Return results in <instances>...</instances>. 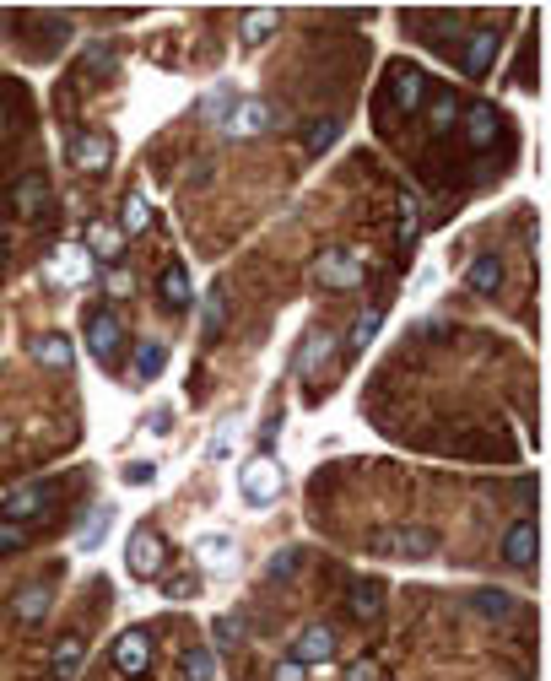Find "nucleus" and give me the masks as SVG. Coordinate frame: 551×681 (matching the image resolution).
<instances>
[{
  "mask_svg": "<svg viewBox=\"0 0 551 681\" xmlns=\"http://www.w3.org/2000/svg\"><path fill=\"white\" fill-rule=\"evenodd\" d=\"M368 552L379 557H400V563H427V557L438 552V536L422 525H384L368 536Z\"/></svg>",
  "mask_w": 551,
  "mask_h": 681,
  "instance_id": "f257e3e1",
  "label": "nucleus"
},
{
  "mask_svg": "<svg viewBox=\"0 0 551 681\" xmlns=\"http://www.w3.org/2000/svg\"><path fill=\"white\" fill-rule=\"evenodd\" d=\"M281 487H287V476H281V465L276 460H244V471H238V492L254 503V509H265V503H276L281 498Z\"/></svg>",
  "mask_w": 551,
  "mask_h": 681,
  "instance_id": "f03ea898",
  "label": "nucleus"
},
{
  "mask_svg": "<svg viewBox=\"0 0 551 681\" xmlns=\"http://www.w3.org/2000/svg\"><path fill=\"white\" fill-rule=\"evenodd\" d=\"M125 568L136 573V579H157V573L168 568V541L157 536L152 525H141L136 536L125 541Z\"/></svg>",
  "mask_w": 551,
  "mask_h": 681,
  "instance_id": "7ed1b4c3",
  "label": "nucleus"
},
{
  "mask_svg": "<svg viewBox=\"0 0 551 681\" xmlns=\"http://www.w3.org/2000/svg\"><path fill=\"white\" fill-rule=\"evenodd\" d=\"M271 125H276V114H271V103H265V98H238L233 109L222 114V130L233 141H254V136H265Z\"/></svg>",
  "mask_w": 551,
  "mask_h": 681,
  "instance_id": "20e7f679",
  "label": "nucleus"
},
{
  "mask_svg": "<svg viewBox=\"0 0 551 681\" xmlns=\"http://www.w3.org/2000/svg\"><path fill=\"white\" fill-rule=\"evenodd\" d=\"M60 498V487L55 482H33V487H17L6 503H0V519H11V525H22V519H33V514H44L49 503Z\"/></svg>",
  "mask_w": 551,
  "mask_h": 681,
  "instance_id": "39448f33",
  "label": "nucleus"
},
{
  "mask_svg": "<svg viewBox=\"0 0 551 681\" xmlns=\"http://www.w3.org/2000/svg\"><path fill=\"white\" fill-rule=\"evenodd\" d=\"M71 163L82 173H103L114 163V136L109 130H82V136H71Z\"/></svg>",
  "mask_w": 551,
  "mask_h": 681,
  "instance_id": "423d86ee",
  "label": "nucleus"
},
{
  "mask_svg": "<svg viewBox=\"0 0 551 681\" xmlns=\"http://www.w3.org/2000/svg\"><path fill=\"white\" fill-rule=\"evenodd\" d=\"M503 557L514 568H535V557H541V525L535 519H514L503 530Z\"/></svg>",
  "mask_w": 551,
  "mask_h": 681,
  "instance_id": "0eeeda50",
  "label": "nucleus"
},
{
  "mask_svg": "<svg viewBox=\"0 0 551 681\" xmlns=\"http://www.w3.org/2000/svg\"><path fill=\"white\" fill-rule=\"evenodd\" d=\"M119 336H125L119 314H114V309H92V319H87V346H92V357H98V363H114V357H119Z\"/></svg>",
  "mask_w": 551,
  "mask_h": 681,
  "instance_id": "6e6552de",
  "label": "nucleus"
},
{
  "mask_svg": "<svg viewBox=\"0 0 551 681\" xmlns=\"http://www.w3.org/2000/svg\"><path fill=\"white\" fill-rule=\"evenodd\" d=\"M146 665H152V644H146L141 627L119 633V638H114V671H119V676H146Z\"/></svg>",
  "mask_w": 551,
  "mask_h": 681,
  "instance_id": "1a4fd4ad",
  "label": "nucleus"
},
{
  "mask_svg": "<svg viewBox=\"0 0 551 681\" xmlns=\"http://www.w3.org/2000/svg\"><path fill=\"white\" fill-rule=\"evenodd\" d=\"M389 98H395L400 114H416V103H422V71L416 65H389Z\"/></svg>",
  "mask_w": 551,
  "mask_h": 681,
  "instance_id": "9d476101",
  "label": "nucleus"
},
{
  "mask_svg": "<svg viewBox=\"0 0 551 681\" xmlns=\"http://www.w3.org/2000/svg\"><path fill=\"white\" fill-rule=\"evenodd\" d=\"M330 654H335V633L325 622L303 627V633L292 638V660H298V665H319V660H330Z\"/></svg>",
  "mask_w": 551,
  "mask_h": 681,
  "instance_id": "9b49d317",
  "label": "nucleus"
},
{
  "mask_svg": "<svg viewBox=\"0 0 551 681\" xmlns=\"http://www.w3.org/2000/svg\"><path fill=\"white\" fill-rule=\"evenodd\" d=\"M314 276H319L325 287H357V282H362V265L346 260L341 249H325V255L314 260Z\"/></svg>",
  "mask_w": 551,
  "mask_h": 681,
  "instance_id": "f8f14e48",
  "label": "nucleus"
},
{
  "mask_svg": "<svg viewBox=\"0 0 551 681\" xmlns=\"http://www.w3.org/2000/svg\"><path fill=\"white\" fill-rule=\"evenodd\" d=\"M465 130H470V146L487 152V146H497V136H503V114H497L492 103H476V109L465 114Z\"/></svg>",
  "mask_w": 551,
  "mask_h": 681,
  "instance_id": "ddd939ff",
  "label": "nucleus"
},
{
  "mask_svg": "<svg viewBox=\"0 0 551 681\" xmlns=\"http://www.w3.org/2000/svg\"><path fill=\"white\" fill-rule=\"evenodd\" d=\"M44 200H49L44 173H22L17 190H11V206H17V217H38V211H44Z\"/></svg>",
  "mask_w": 551,
  "mask_h": 681,
  "instance_id": "4468645a",
  "label": "nucleus"
},
{
  "mask_svg": "<svg viewBox=\"0 0 551 681\" xmlns=\"http://www.w3.org/2000/svg\"><path fill=\"white\" fill-rule=\"evenodd\" d=\"M82 660H87V638L65 633L55 644V681H76V676H82Z\"/></svg>",
  "mask_w": 551,
  "mask_h": 681,
  "instance_id": "2eb2a0df",
  "label": "nucleus"
},
{
  "mask_svg": "<svg viewBox=\"0 0 551 681\" xmlns=\"http://www.w3.org/2000/svg\"><path fill=\"white\" fill-rule=\"evenodd\" d=\"M352 617L357 622H379L384 617V584L379 579H357L352 584Z\"/></svg>",
  "mask_w": 551,
  "mask_h": 681,
  "instance_id": "dca6fc26",
  "label": "nucleus"
},
{
  "mask_svg": "<svg viewBox=\"0 0 551 681\" xmlns=\"http://www.w3.org/2000/svg\"><path fill=\"white\" fill-rule=\"evenodd\" d=\"M157 292H163L168 309H184V303H190V271H184L179 260H168L163 271H157Z\"/></svg>",
  "mask_w": 551,
  "mask_h": 681,
  "instance_id": "f3484780",
  "label": "nucleus"
},
{
  "mask_svg": "<svg viewBox=\"0 0 551 681\" xmlns=\"http://www.w3.org/2000/svg\"><path fill=\"white\" fill-rule=\"evenodd\" d=\"M87 249H92V260H119L125 255V233H119L114 222H92L87 227Z\"/></svg>",
  "mask_w": 551,
  "mask_h": 681,
  "instance_id": "a211bd4d",
  "label": "nucleus"
},
{
  "mask_svg": "<svg viewBox=\"0 0 551 681\" xmlns=\"http://www.w3.org/2000/svg\"><path fill=\"white\" fill-rule=\"evenodd\" d=\"M44 611H49V590H44V584H22L17 600H11V617L33 627V622H44Z\"/></svg>",
  "mask_w": 551,
  "mask_h": 681,
  "instance_id": "6ab92c4d",
  "label": "nucleus"
},
{
  "mask_svg": "<svg viewBox=\"0 0 551 681\" xmlns=\"http://www.w3.org/2000/svg\"><path fill=\"white\" fill-rule=\"evenodd\" d=\"M465 282L476 287V292H487V298H492V292L503 287V260H497V255H476V260L465 265Z\"/></svg>",
  "mask_w": 551,
  "mask_h": 681,
  "instance_id": "aec40b11",
  "label": "nucleus"
},
{
  "mask_svg": "<svg viewBox=\"0 0 551 681\" xmlns=\"http://www.w3.org/2000/svg\"><path fill=\"white\" fill-rule=\"evenodd\" d=\"M33 357H38V363H44V368H55V373H65V368L76 363L71 341H65L60 330H55V336H38V341H33Z\"/></svg>",
  "mask_w": 551,
  "mask_h": 681,
  "instance_id": "412c9836",
  "label": "nucleus"
},
{
  "mask_svg": "<svg viewBox=\"0 0 551 681\" xmlns=\"http://www.w3.org/2000/svg\"><path fill=\"white\" fill-rule=\"evenodd\" d=\"M460 114L465 109H460V98H454V92H433V103H427V130H433V136H449Z\"/></svg>",
  "mask_w": 551,
  "mask_h": 681,
  "instance_id": "4be33fe9",
  "label": "nucleus"
},
{
  "mask_svg": "<svg viewBox=\"0 0 551 681\" xmlns=\"http://www.w3.org/2000/svg\"><path fill=\"white\" fill-rule=\"evenodd\" d=\"M497 44H503V33H497V28H481V33H476V44L465 49V71H470V76L487 71L492 55H497Z\"/></svg>",
  "mask_w": 551,
  "mask_h": 681,
  "instance_id": "5701e85b",
  "label": "nucleus"
},
{
  "mask_svg": "<svg viewBox=\"0 0 551 681\" xmlns=\"http://www.w3.org/2000/svg\"><path fill=\"white\" fill-rule=\"evenodd\" d=\"M276 33V11L271 6H260V11H244V33H238V38H244V44L254 49V44H265V38H271Z\"/></svg>",
  "mask_w": 551,
  "mask_h": 681,
  "instance_id": "b1692460",
  "label": "nucleus"
},
{
  "mask_svg": "<svg viewBox=\"0 0 551 681\" xmlns=\"http://www.w3.org/2000/svg\"><path fill=\"white\" fill-rule=\"evenodd\" d=\"M341 136V114H325V119H314V125H308V141H303V152L308 157H319L325 152V146Z\"/></svg>",
  "mask_w": 551,
  "mask_h": 681,
  "instance_id": "393cba45",
  "label": "nucleus"
},
{
  "mask_svg": "<svg viewBox=\"0 0 551 681\" xmlns=\"http://www.w3.org/2000/svg\"><path fill=\"white\" fill-rule=\"evenodd\" d=\"M200 563H206L211 573L233 568V536H206L200 541Z\"/></svg>",
  "mask_w": 551,
  "mask_h": 681,
  "instance_id": "a878e982",
  "label": "nucleus"
},
{
  "mask_svg": "<svg viewBox=\"0 0 551 681\" xmlns=\"http://www.w3.org/2000/svg\"><path fill=\"white\" fill-rule=\"evenodd\" d=\"M163 368H168V346H163V341H146V346H141V357H136V379H141V384H152Z\"/></svg>",
  "mask_w": 551,
  "mask_h": 681,
  "instance_id": "bb28decb",
  "label": "nucleus"
},
{
  "mask_svg": "<svg viewBox=\"0 0 551 681\" xmlns=\"http://www.w3.org/2000/svg\"><path fill=\"white\" fill-rule=\"evenodd\" d=\"M470 606H476L481 617H514V595H508V590H476V595H470Z\"/></svg>",
  "mask_w": 551,
  "mask_h": 681,
  "instance_id": "cd10ccee",
  "label": "nucleus"
},
{
  "mask_svg": "<svg viewBox=\"0 0 551 681\" xmlns=\"http://www.w3.org/2000/svg\"><path fill=\"white\" fill-rule=\"evenodd\" d=\"M146 227H152V206H146V195H130V200H125V227H119V233H125V238H141Z\"/></svg>",
  "mask_w": 551,
  "mask_h": 681,
  "instance_id": "c85d7f7f",
  "label": "nucleus"
},
{
  "mask_svg": "<svg viewBox=\"0 0 551 681\" xmlns=\"http://www.w3.org/2000/svg\"><path fill=\"white\" fill-rule=\"evenodd\" d=\"M384 325V309H362L357 325H352V352H362V346H373V336H379Z\"/></svg>",
  "mask_w": 551,
  "mask_h": 681,
  "instance_id": "c756f323",
  "label": "nucleus"
},
{
  "mask_svg": "<svg viewBox=\"0 0 551 681\" xmlns=\"http://www.w3.org/2000/svg\"><path fill=\"white\" fill-rule=\"evenodd\" d=\"M179 671H184V681H211L217 676V660H211V649H190Z\"/></svg>",
  "mask_w": 551,
  "mask_h": 681,
  "instance_id": "7c9ffc66",
  "label": "nucleus"
},
{
  "mask_svg": "<svg viewBox=\"0 0 551 681\" xmlns=\"http://www.w3.org/2000/svg\"><path fill=\"white\" fill-rule=\"evenodd\" d=\"M335 352V336H308V346H303V357H298V373H314L325 357Z\"/></svg>",
  "mask_w": 551,
  "mask_h": 681,
  "instance_id": "2f4dec72",
  "label": "nucleus"
},
{
  "mask_svg": "<svg viewBox=\"0 0 551 681\" xmlns=\"http://www.w3.org/2000/svg\"><path fill=\"white\" fill-rule=\"evenodd\" d=\"M109 519H114V509H109V503H98V509H92V519L82 525V552H92V546L103 541V530H109Z\"/></svg>",
  "mask_w": 551,
  "mask_h": 681,
  "instance_id": "473e14b6",
  "label": "nucleus"
},
{
  "mask_svg": "<svg viewBox=\"0 0 551 681\" xmlns=\"http://www.w3.org/2000/svg\"><path fill=\"white\" fill-rule=\"evenodd\" d=\"M200 325H206V330H211V336H217V330L227 325V298H222V292H217V287H211V298H206V303H200Z\"/></svg>",
  "mask_w": 551,
  "mask_h": 681,
  "instance_id": "72a5a7b5",
  "label": "nucleus"
},
{
  "mask_svg": "<svg viewBox=\"0 0 551 681\" xmlns=\"http://www.w3.org/2000/svg\"><path fill=\"white\" fill-rule=\"evenodd\" d=\"M422 222H416V195H400V244H416Z\"/></svg>",
  "mask_w": 551,
  "mask_h": 681,
  "instance_id": "f704fd0d",
  "label": "nucleus"
},
{
  "mask_svg": "<svg viewBox=\"0 0 551 681\" xmlns=\"http://www.w3.org/2000/svg\"><path fill=\"white\" fill-rule=\"evenodd\" d=\"M22 546H28V530L11 525V519H0V557H6V552H22Z\"/></svg>",
  "mask_w": 551,
  "mask_h": 681,
  "instance_id": "c9c22d12",
  "label": "nucleus"
},
{
  "mask_svg": "<svg viewBox=\"0 0 551 681\" xmlns=\"http://www.w3.org/2000/svg\"><path fill=\"white\" fill-rule=\"evenodd\" d=\"M346 681H384V671H379V660H352Z\"/></svg>",
  "mask_w": 551,
  "mask_h": 681,
  "instance_id": "e433bc0d",
  "label": "nucleus"
},
{
  "mask_svg": "<svg viewBox=\"0 0 551 681\" xmlns=\"http://www.w3.org/2000/svg\"><path fill=\"white\" fill-rule=\"evenodd\" d=\"M298 563H303V557H298V546H287V552H281L276 563H271V573H276V579H287V573L298 568Z\"/></svg>",
  "mask_w": 551,
  "mask_h": 681,
  "instance_id": "4c0bfd02",
  "label": "nucleus"
},
{
  "mask_svg": "<svg viewBox=\"0 0 551 681\" xmlns=\"http://www.w3.org/2000/svg\"><path fill=\"white\" fill-rule=\"evenodd\" d=\"M217 644H222V649L238 644V622H233V617H217Z\"/></svg>",
  "mask_w": 551,
  "mask_h": 681,
  "instance_id": "58836bf2",
  "label": "nucleus"
},
{
  "mask_svg": "<svg viewBox=\"0 0 551 681\" xmlns=\"http://www.w3.org/2000/svg\"><path fill=\"white\" fill-rule=\"evenodd\" d=\"M303 671H308V665H298V660H281L276 671H271V681H303Z\"/></svg>",
  "mask_w": 551,
  "mask_h": 681,
  "instance_id": "ea45409f",
  "label": "nucleus"
},
{
  "mask_svg": "<svg viewBox=\"0 0 551 681\" xmlns=\"http://www.w3.org/2000/svg\"><path fill=\"white\" fill-rule=\"evenodd\" d=\"M233 433H238V427H233V422H227V427H222V433H217V438H211V460H222V454H227V449H233Z\"/></svg>",
  "mask_w": 551,
  "mask_h": 681,
  "instance_id": "a19ab883",
  "label": "nucleus"
},
{
  "mask_svg": "<svg viewBox=\"0 0 551 681\" xmlns=\"http://www.w3.org/2000/svg\"><path fill=\"white\" fill-rule=\"evenodd\" d=\"M173 600H190L195 595V573H179V579H173V590H168Z\"/></svg>",
  "mask_w": 551,
  "mask_h": 681,
  "instance_id": "79ce46f5",
  "label": "nucleus"
},
{
  "mask_svg": "<svg viewBox=\"0 0 551 681\" xmlns=\"http://www.w3.org/2000/svg\"><path fill=\"white\" fill-rule=\"evenodd\" d=\"M125 482H136V487H146V482H152V465H130V471H125Z\"/></svg>",
  "mask_w": 551,
  "mask_h": 681,
  "instance_id": "37998d69",
  "label": "nucleus"
},
{
  "mask_svg": "<svg viewBox=\"0 0 551 681\" xmlns=\"http://www.w3.org/2000/svg\"><path fill=\"white\" fill-rule=\"evenodd\" d=\"M168 427H173V417H168V411H157V417H152V422H146V433H157V438H163V433H168Z\"/></svg>",
  "mask_w": 551,
  "mask_h": 681,
  "instance_id": "c03bdc74",
  "label": "nucleus"
},
{
  "mask_svg": "<svg viewBox=\"0 0 551 681\" xmlns=\"http://www.w3.org/2000/svg\"><path fill=\"white\" fill-rule=\"evenodd\" d=\"M0 260H6V238H0Z\"/></svg>",
  "mask_w": 551,
  "mask_h": 681,
  "instance_id": "a18cd8bd",
  "label": "nucleus"
},
{
  "mask_svg": "<svg viewBox=\"0 0 551 681\" xmlns=\"http://www.w3.org/2000/svg\"><path fill=\"white\" fill-rule=\"evenodd\" d=\"M0 130H6V109H0Z\"/></svg>",
  "mask_w": 551,
  "mask_h": 681,
  "instance_id": "49530a36",
  "label": "nucleus"
}]
</instances>
